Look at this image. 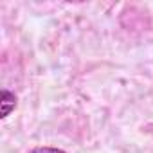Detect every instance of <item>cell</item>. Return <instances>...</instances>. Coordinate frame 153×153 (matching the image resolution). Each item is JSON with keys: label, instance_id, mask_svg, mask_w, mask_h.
I'll list each match as a JSON object with an SVG mask.
<instances>
[{"label": "cell", "instance_id": "cell-2", "mask_svg": "<svg viewBox=\"0 0 153 153\" xmlns=\"http://www.w3.org/2000/svg\"><path fill=\"white\" fill-rule=\"evenodd\" d=\"M27 153H67L59 148H52V146H36L33 149H29Z\"/></svg>", "mask_w": 153, "mask_h": 153}, {"label": "cell", "instance_id": "cell-1", "mask_svg": "<svg viewBox=\"0 0 153 153\" xmlns=\"http://www.w3.org/2000/svg\"><path fill=\"white\" fill-rule=\"evenodd\" d=\"M2 119H6L15 108H16V96L13 94V92H9L7 88H2Z\"/></svg>", "mask_w": 153, "mask_h": 153}]
</instances>
